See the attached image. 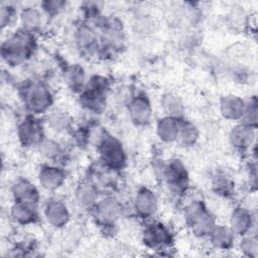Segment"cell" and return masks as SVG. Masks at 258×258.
<instances>
[{
  "label": "cell",
  "mask_w": 258,
  "mask_h": 258,
  "mask_svg": "<svg viewBox=\"0 0 258 258\" xmlns=\"http://www.w3.org/2000/svg\"><path fill=\"white\" fill-rule=\"evenodd\" d=\"M34 49L33 33L21 28L2 42L1 55L8 66L17 67L25 62L32 55Z\"/></svg>",
  "instance_id": "cell-1"
},
{
  "label": "cell",
  "mask_w": 258,
  "mask_h": 258,
  "mask_svg": "<svg viewBox=\"0 0 258 258\" xmlns=\"http://www.w3.org/2000/svg\"><path fill=\"white\" fill-rule=\"evenodd\" d=\"M20 95L26 110L31 115L45 113L52 104L49 89L40 81H28L20 87Z\"/></svg>",
  "instance_id": "cell-2"
},
{
  "label": "cell",
  "mask_w": 258,
  "mask_h": 258,
  "mask_svg": "<svg viewBox=\"0 0 258 258\" xmlns=\"http://www.w3.org/2000/svg\"><path fill=\"white\" fill-rule=\"evenodd\" d=\"M184 219L191 233L199 238L210 237L216 228V220L203 201H192L184 209Z\"/></svg>",
  "instance_id": "cell-3"
},
{
  "label": "cell",
  "mask_w": 258,
  "mask_h": 258,
  "mask_svg": "<svg viewBox=\"0 0 258 258\" xmlns=\"http://www.w3.org/2000/svg\"><path fill=\"white\" fill-rule=\"evenodd\" d=\"M100 159L107 169L119 170L126 164V152L121 142L112 135L103 133L98 142Z\"/></svg>",
  "instance_id": "cell-4"
},
{
  "label": "cell",
  "mask_w": 258,
  "mask_h": 258,
  "mask_svg": "<svg viewBox=\"0 0 258 258\" xmlns=\"http://www.w3.org/2000/svg\"><path fill=\"white\" fill-rule=\"evenodd\" d=\"M143 243L150 249L161 251L172 243V235L169 229L160 222H150L145 225L142 232Z\"/></svg>",
  "instance_id": "cell-5"
},
{
  "label": "cell",
  "mask_w": 258,
  "mask_h": 258,
  "mask_svg": "<svg viewBox=\"0 0 258 258\" xmlns=\"http://www.w3.org/2000/svg\"><path fill=\"white\" fill-rule=\"evenodd\" d=\"M162 178L175 194H181L186 189L188 174L184 165L177 159H172L162 167Z\"/></svg>",
  "instance_id": "cell-6"
},
{
  "label": "cell",
  "mask_w": 258,
  "mask_h": 258,
  "mask_svg": "<svg viewBox=\"0 0 258 258\" xmlns=\"http://www.w3.org/2000/svg\"><path fill=\"white\" fill-rule=\"evenodd\" d=\"M17 137L24 147L38 145L44 139L43 127L34 115L26 116L17 126Z\"/></svg>",
  "instance_id": "cell-7"
},
{
  "label": "cell",
  "mask_w": 258,
  "mask_h": 258,
  "mask_svg": "<svg viewBox=\"0 0 258 258\" xmlns=\"http://www.w3.org/2000/svg\"><path fill=\"white\" fill-rule=\"evenodd\" d=\"M95 219L103 226L112 225L121 213V206L114 197L104 198L96 204L92 210Z\"/></svg>",
  "instance_id": "cell-8"
},
{
  "label": "cell",
  "mask_w": 258,
  "mask_h": 258,
  "mask_svg": "<svg viewBox=\"0 0 258 258\" xmlns=\"http://www.w3.org/2000/svg\"><path fill=\"white\" fill-rule=\"evenodd\" d=\"M128 113L131 121L137 126H145L150 122L152 109L148 98L139 94L130 99L128 103Z\"/></svg>",
  "instance_id": "cell-9"
},
{
  "label": "cell",
  "mask_w": 258,
  "mask_h": 258,
  "mask_svg": "<svg viewBox=\"0 0 258 258\" xmlns=\"http://www.w3.org/2000/svg\"><path fill=\"white\" fill-rule=\"evenodd\" d=\"M158 209V200L154 191L148 187H141L134 198V210L142 219L152 218Z\"/></svg>",
  "instance_id": "cell-10"
},
{
  "label": "cell",
  "mask_w": 258,
  "mask_h": 258,
  "mask_svg": "<svg viewBox=\"0 0 258 258\" xmlns=\"http://www.w3.org/2000/svg\"><path fill=\"white\" fill-rule=\"evenodd\" d=\"M43 215L46 222L53 228H62L71 218L70 211L67 205L56 199H50L46 202L43 208Z\"/></svg>",
  "instance_id": "cell-11"
},
{
  "label": "cell",
  "mask_w": 258,
  "mask_h": 258,
  "mask_svg": "<svg viewBox=\"0 0 258 258\" xmlns=\"http://www.w3.org/2000/svg\"><path fill=\"white\" fill-rule=\"evenodd\" d=\"M66 176L67 174L63 168L46 164L39 169L38 183L45 190H55L63 184Z\"/></svg>",
  "instance_id": "cell-12"
},
{
  "label": "cell",
  "mask_w": 258,
  "mask_h": 258,
  "mask_svg": "<svg viewBox=\"0 0 258 258\" xmlns=\"http://www.w3.org/2000/svg\"><path fill=\"white\" fill-rule=\"evenodd\" d=\"M14 202H21L36 206L39 202V191L37 187L26 178L20 177L15 180L11 188Z\"/></svg>",
  "instance_id": "cell-13"
},
{
  "label": "cell",
  "mask_w": 258,
  "mask_h": 258,
  "mask_svg": "<svg viewBox=\"0 0 258 258\" xmlns=\"http://www.w3.org/2000/svg\"><path fill=\"white\" fill-rule=\"evenodd\" d=\"M10 217L16 224L26 226L38 220V213L34 205L14 202L10 208Z\"/></svg>",
  "instance_id": "cell-14"
},
{
  "label": "cell",
  "mask_w": 258,
  "mask_h": 258,
  "mask_svg": "<svg viewBox=\"0 0 258 258\" xmlns=\"http://www.w3.org/2000/svg\"><path fill=\"white\" fill-rule=\"evenodd\" d=\"M245 102L235 95H227L220 100V113L227 120H240L244 112Z\"/></svg>",
  "instance_id": "cell-15"
},
{
  "label": "cell",
  "mask_w": 258,
  "mask_h": 258,
  "mask_svg": "<svg viewBox=\"0 0 258 258\" xmlns=\"http://www.w3.org/2000/svg\"><path fill=\"white\" fill-rule=\"evenodd\" d=\"M254 129L253 127L241 123L232 128L229 134V140L231 145L237 150H245L248 149L254 137Z\"/></svg>",
  "instance_id": "cell-16"
},
{
  "label": "cell",
  "mask_w": 258,
  "mask_h": 258,
  "mask_svg": "<svg viewBox=\"0 0 258 258\" xmlns=\"http://www.w3.org/2000/svg\"><path fill=\"white\" fill-rule=\"evenodd\" d=\"M251 212L244 207H236L230 216V229L236 235H246L252 227Z\"/></svg>",
  "instance_id": "cell-17"
},
{
  "label": "cell",
  "mask_w": 258,
  "mask_h": 258,
  "mask_svg": "<svg viewBox=\"0 0 258 258\" xmlns=\"http://www.w3.org/2000/svg\"><path fill=\"white\" fill-rule=\"evenodd\" d=\"M182 119H175L164 116L156 124V134L163 142H174L177 139L180 122Z\"/></svg>",
  "instance_id": "cell-18"
},
{
  "label": "cell",
  "mask_w": 258,
  "mask_h": 258,
  "mask_svg": "<svg viewBox=\"0 0 258 258\" xmlns=\"http://www.w3.org/2000/svg\"><path fill=\"white\" fill-rule=\"evenodd\" d=\"M75 199L82 209L92 211L99 201L98 189L92 183H82L76 189Z\"/></svg>",
  "instance_id": "cell-19"
},
{
  "label": "cell",
  "mask_w": 258,
  "mask_h": 258,
  "mask_svg": "<svg viewBox=\"0 0 258 258\" xmlns=\"http://www.w3.org/2000/svg\"><path fill=\"white\" fill-rule=\"evenodd\" d=\"M161 107L165 116L175 119H183L184 106L182 101L173 94H165L161 99Z\"/></svg>",
  "instance_id": "cell-20"
},
{
  "label": "cell",
  "mask_w": 258,
  "mask_h": 258,
  "mask_svg": "<svg viewBox=\"0 0 258 258\" xmlns=\"http://www.w3.org/2000/svg\"><path fill=\"white\" fill-rule=\"evenodd\" d=\"M18 17L22 29L30 32H34L41 24V13L35 7H24L21 9Z\"/></svg>",
  "instance_id": "cell-21"
},
{
  "label": "cell",
  "mask_w": 258,
  "mask_h": 258,
  "mask_svg": "<svg viewBox=\"0 0 258 258\" xmlns=\"http://www.w3.org/2000/svg\"><path fill=\"white\" fill-rule=\"evenodd\" d=\"M199 136L200 132L198 127L195 124L182 119L180 122L176 142H178L181 146L189 147L196 144V142L199 139Z\"/></svg>",
  "instance_id": "cell-22"
},
{
  "label": "cell",
  "mask_w": 258,
  "mask_h": 258,
  "mask_svg": "<svg viewBox=\"0 0 258 258\" xmlns=\"http://www.w3.org/2000/svg\"><path fill=\"white\" fill-rule=\"evenodd\" d=\"M234 233L230 228L216 226L212 234L210 235V240L212 244L219 249H229L233 245Z\"/></svg>",
  "instance_id": "cell-23"
},
{
  "label": "cell",
  "mask_w": 258,
  "mask_h": 258,
  "mask_svg": "<svg viewBox=\"0 0 258 258\" xmlns=\"http://www.w3.org/2000/svg\"><path fill=\"white\" fill-rule=\"evenodd\" d=\"M66 80L72 90L82 92L84 90L85 73L79 66H72L66 72Z\"/></svg>",
  "instance_id": "cell-24"
},
{
  "label": "cell",
  "mask_w": 258,
  "mask_h": 258,
  "mask_svg": "<svg viewBox=\"0 0 258 258\" xmlns=\"http://www.w3.org/2000/svg\"><path fill=\"white\" fill-rule=\"evenodd\" d=\"M37 146L40 154L47 159H56L62 153L60 145L56 141L51 139L44 138Z\"/></svg>",
  "instance_id": "cell-25"
},
{
  "label": "cell",
  "mask_w": 258,
  "mask_h": 258,
  "mask_svg": "<svg viewBox=\"0 0 258 258\" xmlns=\"http://www.w3.org/2000/svg\"><path fill=\"white\" fill-rule=\"evenodd\" d=\"M213 187L217 194L224 197H228L233 191L234 183L228 175L219 174L215 177V180L213 182Z\"/></svg>",
  "instance_id": "cell-26"
},
{
  "label": "cell",
  "mask_w": 258,
  "mask_h": 258,
  "mask_svg": "<svg viewBox=\"0 0 258 258\" xmlns=\"http://www.w3.org/2000/svg\"><path fill=\"white\" fill-rule=\"evenodd\" d=\"M242 122L255 128L257 122V102L256 99L253 98L249 102L245 103L244 112L242 116Z\"/></svg>",
  "instance_id": "cell-27"
},
{
  "label": "cell",
  "mask_w": 258,
  "mask_h": 258,
  "mask_svg": "<svg viewBox=\"0 0 258 258\" xmlns=\"http://www.w3.org/2000/svg\"><path fill=\"white\" fill-rule=\"evenodd\" d=\"M17 17V11L12 5H2L0 10V25L2 29L10 26Z\"/></svg>",
  "instance_id": "cell-28"
},
{
  "label": "cell",
  "mask_w": 258,
  "mask_h": 258,
  "mask_svg": "<svg viewBox=\"0 0 258 258\" xmlns=\"http://www.w3.org/2000/svg\"><path fill=\"white\" fill-rule=\"evenodd\" d=\"M47 122L51 128H53L54 130H57V131L64 130L70 125V119H69L68 115H66L62 112L52 113L49 116V119Z\"/></svg>",
  "instance_id": "cell-29"
},
{
  "label": "cell",
  "mask_w": 258,
  "mask_h": 258,
  "mask_svg": "<svg viewBox=\"0 0 258 258\" xmlns=\"http://www.w3.org/2000/svg\"><path fill=\"white\" fill-rule=\"evenodd\" d=\"M40 5L42 7V10L46 14L53 15V14L58 13L63 8V6L66 5V2H63V1H56V0L44 1V2H41Z\"/></svg>",
  "instance_id": "cell-30"
},
{
  "label": "cell",
  "mask_w": 258,
  "mask_h": 258,
  "mask_svg": "<svg viewBox=\"0 0 258 258\" xmlns=\"http://www.w3.org/2000/svg\"><path fill=\"white\" fill-rule=\"evenodd\" d=\"M240 248L241 250H243V252L250 255V250H253V251L257 250V241L255 238H252V237L244 238L243 241H241Z\"/></svg>",
  "instance_id": "cell-31"
}]
</instances>
